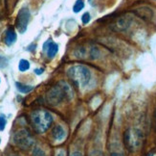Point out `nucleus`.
Masks as SVG:
<instances>
[{
  "instance_id": "f8f14e48",
  "label": "nucleus",
  "mask_w": 156,
  "mask_h": 156,
  "mask_svg": "<svg viewBox=\"0 0 156 156\" xmlns=\"http://www.w3.org/2000/svg\"><path fill=\"white\" fill-rule=\"evenodd\" d=\"M16 89L22 93H28L30 92H32L34 90V87L33 86H30V85H26V84H23V83H20V82H16Z\"/></svg>"
},
{
  "instance_id": "9b49d317",
  "label": "nucleus",
  "mask_w": 156,
  "mask_h": 156,
  "mask_svg": "<svg viewBox=\"0 0 156 156\" xmlns=\"http://www.w3.org/2000/svg\"><path fill=\"white\" fill-rule=\"evenodd\" d=\"M136 15L144 19H151L153 17V12L151 8L148 7H141V8H137L134 11Z\"/></svg>"
},
{
  "instance_id": "f03ea898",
  "label": "nucleus",
  "mask_w": 156,
  "mask_h": 156,
  "mask_svg": "<svg viewBox=\"0 0 156 156\" xmlns=\"http://www.w3.org/2000/svg\"><path fill=\"white\" fill-rule=\"evenodd\" d=\"M31 124L37 133H44L49 129L53 123L52 115L46 110H36L31 114Z\"/></svg>"
},
{
  "instance_id": "7ed1b4c3",
  "label": "nucleus",
  "mask_w": 156,
  "mask_h": 156,
  "mask_svg": "<svg viewBox=\"0 0 156 156\" xmlns=\"http://www.w3.org/2000/svg\"><path fill=\"white\" fill-rule=\"evenodd\" d=\"M67 75L77 86L84 87L91 79V71L83 65H76L69 67Z\"/></svg>"
},
{
  "instance_id": "423d86ee",
  "label": "nucleus",
  "mask_w": 156,
  "mask_h": 156,
  "mask_svg": "<svg viewBox=\"0 0 156 156\" xmlns=\"http://www.w3.org/2000/svg\"><path fill=\"white\" fill-rule=\"evenodd\" d=\"M31 19V13L27 7H23L19 10L16 19V26L20 34H24Z\"/></svg>"
},
{
  "instance_id": "9d476101",
  "label": "nucleus",
  "mask_w": 156,
  "mask_h": 156,
  "mask_svg": "<svg viewBox=\"0 0 156 156\" xmlns=\"http://www.w3.org/2000/svg\"><path fill=\"white\" fill-rule=\"evenodd\" d=\"M65 136H66V132L62 125L57 124L54 126L53 130H52V137L54 138V140L62 141L65 138Z\"/></svg>"
},
{
  "instance_id": "b1692460",
  "label": "nucleus",
  "mask_w": 156,
  "mask_h": 156,
  "mask_svg": "<svg viewBox=\"0 0 156 156\" xmlns=\"http://www.w3.org/2000/svg\"><path fill=\"white\" fill-rule=\"evenodd\" d=\"M154 120H155V125H156V110L154 112Z\"/></svg>"
},
{
  "instance_id": "f3484780",
  "label": "nucleus",
  "mask_w": 156,
  "mask_h": 156,
  "mask_svg": "<svg viewBox=\"0 0 156 156\" xmlns=\"http://www.w3.org/2000/svg\"><path fill=\"white\" fill-rule=\"evenodd\" d=\"M90 19H91V17H90L89 13H84L83 15V17H81V21H83V24H87L90 21Z\"/></svg>"
},
{
  "instance_id": "39448f33",
  "label": "nucleus",
  "mask_w": 156,
  "mask_h": 156,
  "mask_svg": "<svg viewBox=\"0 0 156 156\" xmlns=\"http://www.w3.org/2000/svg\"><path fill=\"white\" fill-rule=\"evenodd\" d=\"M13 142L19 148L24 150H29L35 144L33 136L26 129H20L16 132L15 135H13Z\"/></svg>"
},
{
  "instance_id": "5701e85b",
  "label": "nucleus",
  "mask_w": 156,
  "mask_h": 156,
  "mask_svg": "<svg viewBox=\"0 0 156 156\" xmlns=\"http://www.w3.org/2000/svg\"><path fill=\"white\" fill-rule=\"evenodd\" d=\"M110 156H123V154L120 152H112Z\"/></svg>"
},
{
  "instance_id": "20e7f679",
  "label": "nucleus",
  "mask_w": 156,
  "mask_h": 156,
  "mask_svg": "<svg viewBox=\"0 0 156 156\" xmlns=\"http://www.w3.org/2000/svg\"><path fill=\"white\" fill-rule=\"evenodd\" d=\"M125 146L128 150L134 152L140 150L144 142V134L137 128H129L124 135Z\"/></svg>"
},
{
  "instance_id": "a211bd4d",
  "label": "nucleus",
  "mask_w": 156,
  "mask_h": 156,
  "mask_svg": "<svg viewBox=\"0 0 156 156\" xmlns=\"http://www.w3.org/2000/svg\"><path fill=\"white\" fill-rule=\"evenodd\" d=\"M7 124V120L4 116H0V131H3L5 129V126Z\"/></svg>"
},
{
  "instance_id": "1a4fd4ad",
  "label": "nucleus",
  "mask_w": 156,
  "mask_h": 156,
  "mask_svg": "<svg viewBox=\"0 0 156 156\" xmlns=\"http://www.w3.org/2000/svg\"><path fill=\"white\" fill-rule=\"evenodd\" d=\"M16 39H17V36H16V33L15 29H13L12 27H9L5 32V36H4L5 44L7 45L11 46L16 42Z\"/></svg>"
},
{
  "instance_id": "2eb2a0df",
  "label": "nucleus",
  "mask_w": 156,
  "mask_h": 156,
  "mask_svg": "<svg viewBox=\"0 0 156 156\" xmlns=\"http://www.w3.org/2000/svg\"><path fill=\"white\" fill-rule=\"evenodd\" d=\"M8 64H9L8 58L0 54V69H5V67L8 66Z\"/></svg>"
},
{
  "instance_id": "bb28decb",
  "label": "nucleus",
  "mask_w": 156,
  "mask_h": 156,
  "mask_svg": "<svg viewBox=\"0 0 156 156\" xmlns=\"http://www.w3.org/2000/svg\"><path fill=\"white\" fill-rule=\"evenodd\" d=\"M0 143H1V139H0Z\"/></svg>"
},
{
  "instance_id": "4468645a",
  "label": "nucleus",
  "mask_w": 156,
  "mask_h": 156,
  "mask_svg": "<svg viewBox=\"0 0 156 156\" xmlns=\"http://www.w3.org/2000/svg\"><path fill=\"white\" fill-rule=\"evenodd\" d=\"M83 8H84V2H83V0H77L76 3L74 4L73 12L74 13H80Z\"/></svg>"
},
{
  "instance_id": "393cba45",
  "label": "nucleus",
  "mask_w": 156,
  "mask_h": 156,
  "mask_svg": "<svg viewBox=\"0 0 156 156\" xmlns=\"http://www.w3.org/2000/svg\"><path fill=\"white\" fill-rule=\"evenodd\" d=\"M147 156H153V153L151 152V153H150V154H147Z\"/></svg>"
},
{
  "instance_id": "412c9836",
  "label": "nucleus",
  "mask_w": 156,
  "mask_h": 156,
  "mask_svg": "<svg viewBox=\"0 0 156 156\" xmlns=\"http://www.w3.org/2000/svg\"><path fill=\"white\" fill-rule=\"evenodd\" d=\"M56 156H65V152L64 150H58V153L56 154Z\"/></svg>"
},
{
  "instance_id": "6ab92c4d",
  "label": "nucleus",
  "mask_w": 156,
  "mask_h": 156,
  "mask_svg": "<svg viewBox=\"0 0 156 156\" xmlns=\"http://www.w3.org/2000/svg\"><path fill=\"white\" fill-rule=\"evenodd\" d=\"M89 156H104V154L100 150H93L89 153Z\"/></svg>"
},
{
  "instance_id": "dca6fc26",
  "label": "nucleus",
  "mask_w": 156,
  "mask_h": 156,
  "mask_svg": "<svg viewBox=\"0 0 156 156\" xmlns=\"http://www.w3.org/2000/svg\"><path fill=\"white\" fill-rule=\"evenodd\" d=\"M33 156H46V154L40 147H35L33 150Z\"/></svg>"
},
{
  "instance_id": "f257e3e1",
  "label": "nucleus",
  "mask_w": 156,
  "mask_h": 156,
  "mask_svg": "<svg viewBox=\"0 0 156 156\" xmlns=\"http://www.w3.org/2000/svg\"><path fill=\"white\" fill-rule=\"evenodd\" d=\"M73 97V92L71 87L64 81L54 86L46 93V100L48 104L52 106H57L60 104L64 99L70 100Z\"/></svg>"
},
{
  "instance_id": "0eeeda50",
  "label": "nucleus",
  "mask_w": 156,
  "mask_h": 156,
  "mask_svg": "<svg viewBox=\"0 0 156 156\" xmlns=\"http://www.w3.org/2000/svg\"><path fill=\"white\" fill-rule=\"evenodd\" d=\"M130 23H131V17L126 16L122 17L114 23V29L117 31H125L130 26Z\"/></svg>"
},
{
  "instance_id": "a878e982",
  "label": "nucleus",
  "mask_w": 156,
  "mask_h": 156,
  "mask_svg": "<svg viewBox=\"0 0 156 156\" xmlns=\"http://www.w3.org/2000/svg\"><path fill=\"white\" fill-rule=\"evenodd\" d=\"M11 156H19V155H11Z\"/></svg>"
},
{
  "instance_id": "4be33fe9",
  "label": "nucleus",
  "mask_w": 156,
  "mask_h": 156,
  "mask_svg": "<svg viewBox=\"0 0 156 156\" xmlns=\"http://www.w3.org/2000/svg\"><path fill=\"white\" fill-rule=\"evenodd\" d=\"M70 156H83V154H81L80 152H79V151H75V152L71 153Z\"/></svg>"
},
{
  "instance_id": "6e6552de",
  "label": "nucleus",
  "mask_w": 156,
  "mask_h": 156,
  "mask_svg": "<svg viewBox=\"0 0 156 156\" xmlns=\"http://www.w3.org/2000/svg\"><path fill=\"white\" fill-rule=\"evenodd\" d=\"M43 50L46 51L48 58L52 59V58H54L57 55V53L58 51V45L56 43L52 42V40H48V42H46L44 44Z\"/></svg>"
},
{
  "instance_id": "aec40b11",
  "label": "nucleus",
  "mask_w": 156,
  "mask_h": 156,
  "mask_svg": "<svg viewBox=\"0 0 156 156\" xmlns=\"http://www.w3.org/2000/svg\"><path fill=\"white\" fill-rule=\"evenodd\" d=\"M43 70L42 69H37V70H35V73H37V75H40V74H42L43 73Z\"/></svg>"
},
{
  "instance_id": "ddd939ff",
  "label": "nucleus",
  "mask_w": 156,
  "mask_h": 156,
  "mask_svg": "<svg viewBox=\"0 0 156 156\" xmlns=\"http://www.w3.org/2000/svg\"><path fill=\"white\" fill-rule=\"evenodd\" d=\"M30 69V63L29 61H27L25 59H21L19 61V64H18V70L21 71V72H24L26 70H28Z\"/></svg>"
}]
</instances>
